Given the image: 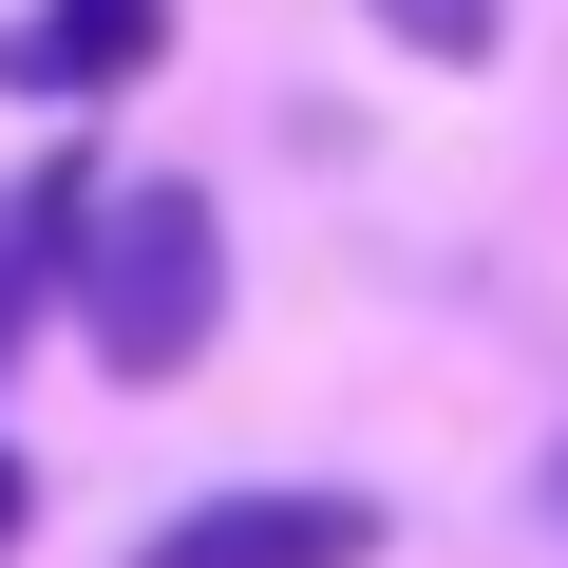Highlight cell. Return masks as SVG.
<instances>
[{"mask_svg": "<svg viewBox=\"0 0 568 568\" xmlns=\"http://www.w3.org/2000/svg\"><path fill=\"white\" fill-rule=\"evenodd\" d=\"M361 20H379L417 77H493V58H511V0H361Z\"/></svg>", "mask_w": 568, "mask_h": 568, "instance_id": "obj_5", "label": "cell"}, {"mask_svg": "<svg viewBox=\"0 0 568 568\" xmlns=\"http://www.w3.org/2000/svg\"><path fill=\"white\" fill-rule=\"evenodd\" d=\"M39 549V474H20V436H0V568Z\"/></svg>", "mask_w": 568, "mask_h": 568, "instance_id": "obj_6", "label": "cell"}, {"mask_svg": "<svg viewBox=\"0 0 568 568\" xmlns=\"http://www.w3.org/2000/svg\"><path fill=\"white\" fill-rule=\"evenodd\" d=\"M95 190H114V171H95V133H58V152H20V171H0V379L58 342V284H77Z\"/></svg>", "mask_w": 568, "mask_h": 568, "instance_id": "obj_3", "label": "cell"}, {"mask_svg": "<svg viewBox=\"0 0 568 568\" xmlns=\"http://www.w3.org/2000/svg\"><path fill=\"white\" fill-rule=\"evenodd\" d=\"M0 77H20V95H58V114H95V95L171 77V0H39V20L0 39Z\"/></svg>", "mask_w": 568, "mask_h": 568, "instance_id": "obj_4", "label": "cell"}, {"mask_svg": "<svg viewBox=\"0 0 568 568\" xmlns=\"http://www.w3.org/2000/svg\"><path fill=\"white\" fill-rule=\"evenodd\" d=\"M58 323L95 342L114 398H171V379L227 342V209H209V171H114V190H95Z\"/></svg>", "mask_w": 568, "mask_h": 568, "instance_id": "obj_1", "label": "cell"}, {"mask_svg": "<svg viewBox=\"0 0 568 568\" xmlns=\"http://www.w3.org/2000/svg\"><path fill=\"white\" fill-rule=\"evenodd\" d=\"M549 530H568V455H549Z\"/></svg>", "mask_w": 568, "mask_h": 568, "instance_id": "obj_7", "label": "cell"}, {"mask_svg": "<svg viewBox=\"0 0 568 568\" xmlns=\"http://www.w3.org/2000/svg\"><path fill=\"white\" fill-rule=\"evenodd\" d=\"M133 568H379V493L342 474H227L133 530Z\"/></svg>", "mask_w": 568, "mask_h": 568, "instance_id": "obj_2", "label": "cell"}]
</instances>
